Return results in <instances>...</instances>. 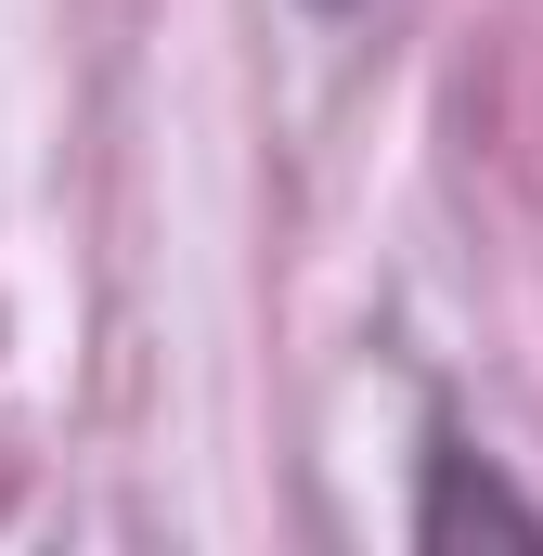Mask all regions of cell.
Returning <instances> with one entry per match:
<instances>
[{"label": "cell", "mask_w": 543, "mask_h": 556, "mask_svg": "<svg viewBox=\"0 0 543 556\" xmlns=\"http://www.w3.org/2000/svg\"><path fill=\"white\" fill-rule=\"evenodd\" d=\"M543 544V505L492 466V453H466V440H427V479H414V544L453 556V544Z\"/></svg>", "instance_id": "cell-1"}, {"label": "cell", "mask_w": 543, "mask_h": 556, "mask_svg": "<svg viewBox=\"0 0 543 556\" xmlns=\"http://www.w3.org/2000/svg\"><path fill=\"white\" fill-rule=\"evenodd\" d=\"M311 13H350V0H311Z\"/></svg>", "instance_id": "cell-2"}]
</instances>
